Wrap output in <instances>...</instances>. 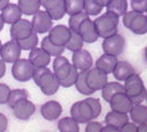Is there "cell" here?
<instances>
[{
	"label": "cell",
	"mask_w": 147,
	"mask_h": 132,
	"mask_svg": "<svg viewBox=\"0 0 147 132\" xmlns=\"http://www.w3.org/2000/svg\"><path fill=\"white\" fill-rule=\"evenodd\" d=\"M124 87H125V94L133 100L134 105L142 104L144 100H146L147 90L142 77L138 74L134 73L129 76L125 81Z\"/></svg>",
	"instance_id": "6da1fadb"
},
{
	"label": "cell",
	"mask_w": 147,
	"mask_h": 132,
	"mask_svg": "<svg viewBox=\"0 0 147 132\" xmlns=\"http://www.w3.org/2000/svg\"><path fill=\"white\" fill-rule=\"evenodd\" d=\"M119 21H120V17L110 11H107L105 13L98 17L94 20V24L99 33V37L105 39L117 34Z\"/></svg>",
	"instance_id": "7a4b0ae2"
},
{
	"label": "cell",
	"mask_w": 147,
	"mask_h": 132,
	"mask_svg": "<svg viewBox=\"0 0 147 132\" xmlns=\"http://www.w3.org/2000/svg\"><path fill=\"white\" fill-rule=\"evenodd\" d=\"M123 24L134 34L143 35L147 33V14L136 12L134 10L126 12L123 16Z\"/></svg>",
	"instance_id": "3957f363"
},
{
	"label": "cell",
	"mask_w": 147,
	"mask_h": 132,
	"mask_svg": "<svg viewBox=\"0 0 147 132\" xmlns=\"http://www.w3.org/2000/svg\"><path fill=\"white\" fill-rule=\"evenodd\" d=\"M35 66L32 64L29 58H19L16 61L11 68V74L13 78L17 79L18 82H29L33 77Z\"/></svg>",
	"instance_id": "277c9868"
},
{
	"label": "cell",
	"mask_w": 147,
	"mask_h": 132,
	"mask_svg": "<svg viewBox=\"0 0 147 132\" xmlns=\"http://www.w3.org/2000/svg\"><path fill=\"white\" fill-rule=\"evenodd\" d=\"M70 114L79 123H88L93 120V113L90 105L85 100L76 101L70 108Z\"/></svg>",
	"instance_id": "5b68a950"
},
{
	"label": "cell",
	"mask_w": 147,
	"mask_h": 132,
	"mask_svg": "<svg viewBox=\"0 0 147 132\" xmlns=\"http://www.w3.org/2000/svg\"><path fill=\"white\" fill-rule=\"evenodd\" d=\"M124 49H125V40L119 33L105 38L102 42V50L105 54L119 56L123 53Z\"/></svg>",
	"instance_id": "8992f818"
},
{
	"label": "cell",
	"mask_w": 147,
	"mask_h": 132,
	"mask_svg": "<svg viewBox=\"0 0 147 132\" xmlns=\"http://www.w3.org/2000/svg\"><path fill=\"white\" fill-rule=\"evenodd\" d=\"M87 83H88V86L91 88L93 91L102 90V88L108 83V74L98 68L97 66L91 67L90 69H88Z\"/></svg>",
	"instance_id": "52a82bcc"
},
{
	"label": "cell",
	"mask_w": 147,
	"mask_h": 132,
	"mask_svg": "<svg viewBox=\"0 0 147 132\" xmlns=\"http://www.w3.org/2000/svg\"><path fill=\"white\" fill-rule=\"evenodd\" d=\"M32 25L33 30L38 34L49 32V30L53 28V19L49 14L46 10H38L32 19Z\"/></svg>",
	"instance_id": "ba28073f"
},
{
	"label": "cell",
	"mask_w": 147,
	"mask_h": 132,
	"mask_svg": "<svg viewBox=\"0 0 147 132\" xmlns=\"http://www.w3.org/2000/svg\"><path fill=\"white\" fill-rule=\"evenodd\" d=\"M34 32L33 30V25L32 21H29L26 19H20L16 23L11 24L10 28V37L12 40H22L28 37H30L31 34Z\"/></svg>",
	"instance_id": "9c48e42d"
},
{
	"label": "cell",
	"mask_w": 147,
	"mask_h": 132,
	"mask_svg": "<svg viewBox=\"0 0 147 132\" xmlns=\"http://www.w3.org/2000/svg\"><path fill=\"white\" fill-rule=\"evenodd\" d=\"M21 51L22 49L16 40H11L2 45L0 51V57L6 63L13 64L19 58H21Z\"/></svg>",
	"instance_id": "30bf717a"
},
{
	"label": "cell",
	"mask_w": 147,
	"mask_h": 132,
	"mask_svg": "<svg viewBox=\"0 0 147 132\" xmlns=\"http://www.w3.org/2000/svg\"><path fill=\"white\" fill-rule=\"evenodd\" d=\"M111 110H115L120 112L129 113L134 107V102L125 93H119L112 97L109 102Z\"/></svg>",
	"instance_id": "8fae6325"
},
{
	"label": "cell",
	"mask_w": 147,
	"mask_h": 132,
	"mask_svg": "<svg viewBox=\"0 0 147 132\" xmlns=\"http://www.w3.org/2000/svg\"><path fill=\"white\" fill-rule=\"evenodd\" d=\"M70 33L71 30L70 28H68L66 25L58 24L56 26H53L49 32V40L55 43L56 45H59V46H65L67 42L69 41L70 38Z\"/></svg>",
	"instance_id": "7c38bea8"
},
{
	"label": "cell",
	"mask_w": 147,
	"mask_h": 132,
	"mask_svg": "<svg viewBox=\"0 0 147 132\" xmlns=\"http://www.w3.org/2000/svg\"><path fill=\"white\" fill-rule=\"evenodd\" d=\"M37 86L41 88V90L44 95L52 96L55 93H57V90L61 87V84H59V81L55 76V74L49 70L41 78Z\"/></svg>",
	"instance_id": "4fadbf2b"
},
{
	"label": "cell",
	"mask_w": 147,
	"mask_h": 132,
	"mask_svg": "<svg viewBox=\"0 0 147 132\" xmlns=\"http://www.w3.org/2000/svg\"><path fill=\"white\" fill-rule=\"evenodd\" d=\"M73 65L78 70H88L93 65L91 54L88 51L80 49L73 52Z\"/></svg>",
	"instance_id": "5bb4252c"
},
{
	"label": "cell",
	"mask_w": 147,
	"mask_h": 132,
	"mask_svg": "<svg viewBox=\"0 0 147 132\" xmlns=\"http://www.w3.org/2000/svg\"><path fill=\"white\" fill-rule=\"evenodd\" d=\"M11 109H12L14 117L18 118L19 120L30 119L33 116V113L35 112V106L29 99H23V100L19 101Z\"/></svg>",
	"instance_id": "9a60e30c"
},
{
	"label": "cell",
	"mask_w": 147,
	"mask_h": 132,
	"mask_svg": "<svg viewBox=\"0 0 147 132\" xmlns=\"http://www.w3.org/2000/svg\"><path fill=\"white\" fill-rule=\"evenodd\" d=\"M43 7L53 20H61L66 14L65 0H46Z\"/></svg>",
	"instance_id": "2e32d148"
},
{
	"label": "cell",
	"mask_w": 147,
	"mask_h": 132,
	"mask_svg": "<svg viewBox=\"0 0 147 132\" xmlns=\"http://www.w3.org/2000/svg\"><path fill=\"white\" fill-rule=\"evenodd\" d=\"M79 33L84 39L85 43H94L100 38L96 24H94V21H91L90 19L85 20L81 23L79 28Z\"/></svg>",
	"instance_id": "e0dca14e"
},
{
	"label": "cell",
	"mask_w": 147,
	"mask_h": 132,
	"mask_svg": "<svg viewBox=\"0 0 147 132\" xmlns=\"http://www.w3.org/2000/svg\"><path fill=\"white\" fill-rule=\"evenodd\" d=\"M63 112L61 105L56 100H49L41 107V114L44 119L49 121L56 120Z\"/></svg>",
	"instance_id": "ac0fdd59"
},
{
	"label": "cell",
	"mask_w": 147,
	"mask_h": 132,
	"mask_svg": "<svg viewBox=\"0 0 147 132\" xmlns=\"http://www.w3.org/2000/svg\"><path fill=\"white\" fill-rule=\"evenodd\" d=\"M71 66H73V64L69 63V61L65 56L59 55V56L55 57V60L53 62V70L59 82L70 73Z\"/></svg>",
	"instance_id": "d6986e66"
},
{
	"label": "cell",
	"mask_w": 147,
	"mask_h": 132,
	"mask_svg": "<svg viewBox=\"0 0 147 132\" xmlns=\"http://www.w3.org/2000/svg\"><path fill=\"white\" fill-rule=\"evenodd\" d=\"M51 57L52 56L44 49H42V47H34L33 50L30 51L29 60L32 62V64L35 67H43V66H47L49 64Z\"/></svg>",
	"instance_id": "ffe728a7"
},
{
	"label": "cell",
	"mask_w": 147,
	"mask_h": 132,
	"mask_svg": "<svg viewBox=\"0 0 147 132\" xmlns=\"http://www.w3.org/2000/svg\"><path fill=\"white\" fill-rule=\"evenodd\" d=\"M22 14H23V12H22L20 6L16 5V3H9L1 11V16H2L3 21L10 25L16 23L20 19H22Z\"/></svg>",
	"instance_id": "44dd1931"
},
{
	"label": "cell",
	"mask_w": 147,
	"mask_h": 132,
	"mask_svg": "<svg viewBox=\"0 0 147 132\" xmlns=\"http://www.w3.org/2000/svg\"><path fill=\"white\" fill-rule=\"evenodd\" d=\"M135 73L134 67L127 61H119L113 70V76L119 82H125L129 76Z\"/></svg>",
	"instance_id": "7402d4cb"
},
{
	"label": "cell",
	"mask_w": 147,
	"mask_h": 132,
	"mask_svg": "<svg viewBox=\"0 0 147 132\" xmlns=\"http://www.w3.org/2000/svg\"><path fill=\"white\" fill-rule=\"evenodd\" d=\"M117 56H114V55H110V54H105L104 53L103 55L99 57L96 62V66L100 68L101 70H103L104 73L107 74H111L113 73V70L117 66Z\"/></svg>",
	"instance_id": "603a6c76"
},
{
	"label": "cell",
	"mask_w": 147,
	"mask_h": 132,
	"mask_svg": "<svg viewBox=\"0 0 147 132\" xmlns=\"http://www.w3.org/2000/svg\"><path fill=\"white\" fill-rule=\"evenodd\" d=\"M104 121L107 125H112V126H115L121 129L126 122H129V116H127V113L111 110L110 112L107 113Z\"/></svg>",
	"instance_id": "cb8c5ba5"
},
{
	"label": "cell",
	"mask_w": 147,
	"mask_h": 132,
	"mask_svg": "<svg viewBox=\"0 0 147 132\" xmlns=\"http://www.w3.org/2000/svg\"><path fill=\"white\" fill-rule=\"evenodd\" d=\"M101 91H102L101 93L102 98L105 101L110 102L114 95L119 94V93H125V87H124V85L120 84L119 82H108Z\"/></svg>",
	"instance_id": "d4e9b609"
},
{
	"label": "cell",
	"mask_w": 147,
	"mask_h": 132,
	"mask_svg": "<svg viewBox=\"0 0 147 132\" xmlns=\"http://www.w3.org/2000/svg\"><path fill=\"white\" fill-rule=\"evenodd\" d=\"M129 119L137 126L142 123H147V106H144L142 104L134 105V107L129 111Z\"/></svg>",
	"instance_id": "484cf974"
},
{
	"label": "cell",
	"mask_w": 147,
	"mask_h": 132,
	"mask_svg": "<svg viewBox=\"0 0 147 132\" xmlns=\"http://www.w3.org/2000/svg\"><path fill=\"white\" fill-rule=\"evenodd\" d=\"M18 5L21 8L23 14L34 16L38 10H41L42 0H18Z\"/></svg>",
	"instance_id": "4316f807"
},
{
	"label": "cell",
	"mask_w": 147,
	"mask_h": 132,
	"mask_svg": "<svg viewBox=\"0 0 147 132\" xmlns=\"http://www.w3.org/2000/svg\"><path fill=\"white\" fill-rule=\"evenodd\" d=\"M57 128L61 132H79V122L73 117H65L58 121Z\"/></svg>",
	"instance_id": "83f0119b"
},
{
	"label": "cell",
	"mask_w": 147,
	"mask_h": 132,
	"mask_svg": "<svg viewBox=\"0 0 147 132\" xmlns=\"http://www.w3.org/2000/svg\"><path fill=\"white\" fill-rule=\"evenodd\" d=\"M127 0H110V2L107 6V10L115 13L119 17H123L127 12Z\"/></svg>",
	"instance_id": "f1b7e54d"
},
{
	"label": "cell",
	"mask_w": 147,
	"mask_h": 132,
	"mask_svg": "<svg viewBox=\"0 0 147 132\" xmlns=\"http://www.w3.org/2000/svg\"><path fill=\"white\" fill-rule=\"evenodd\" d=\"M87 74H88V70H80L75 86H76V89L79 91L80 94L87 95V96H88V95L93 94L94 91L88 86V83H87Z\"/></svg>",
	"instance_id": "f546056e"
},
{
	"label": "cell",
	"mask_w": 147,
	"mask_h": 132,
	"mask_svg": "<svg viewBox=\"0 0 147 132\" xmlns=\"http://www.w3.org/2000/svg\"><path fill=\"white\" fill-rule=\"evenodd\" d=\"M41 47L44 49L49 53L51 56H59L63 54V52L65 51V46H59V45H56L55 43H53L49 37L44 38L42 40V44H41Z\"/></svg>",
	"instance_id": "4dcf8cb0"
},
{
	"label": "cell",
	"mask_w": 147,
	"mask_h": 132,
	"mask_svg": "<svg viewBox=\"0 0 147 132\" xmlns=\"http://www.w3.org/2000/svg\"><path fill=\"white\" fill-rule=\"evenodd\" d=\"M84 43H85V41H84L82 37L80 35L79 32L71 30L70 38H69V41L67 42V44L65 45V49L71 51V52H75V51H78L80 49H82Z\"/></svg>",
	"instance_id": "1f68e13d"
},
{
	"label": "cell",
	"mask_w": 147,
	"mask_h": 132,
	"mask_svg": "<svg viewBox=\"0 0 147 132\" xmlns=\"http://www.w3.org/2000/svg\"><path fill=\"white\" fill-rule=\"evenodd\" d=\"M89 14L86 13L85 11H81V12L75 13V14H71L69 17V21H68V24H69V28L70 30L73 31H77L79 32V28L81 23L85 21V20L89 19Z\"/></svg>",
	"instance_id": "d6a6232c"
},
{
	"label": "cell",
	"mask_w": 147,
	"mask_h": 132,
	"mask_svg": "<svg viewBox=\"0 0 147 132\" xmlns=\"http://www.w3.org/2000/svg\"><path fill=\"white\" fill-rule=\"evenodd\" d=\"M84 7H85V0H65L66 13L69 16L84 11Z\"/></svg>",
	"instance_id": "836d02e7"
},
{
	"label": "cell",
	"mask_w": 147,
	"mask_h": 132,
	"mask_svg": "<svg viewBox=\"0 0 147 132\" xmlns=\"http://www.w3.org/2000/svg\"><path fill=\"white\" fill-rule=\"evenodd\" d=\"M18 44L20 45V47L22 49V51H31L33 50L34 47H36L37 43H38V40H37V33L36 32H33L30 37L22 40H18L17 41Z\"/></svg>",
	"instance_id": "e575fe53"
},
{
	"label": "cell",
	"mask_w": 147,
	"mask_h": 132,
	"mask_svg": "<svg viewBox=\"0 0 147 132\" xmlns=\"http://www.w3.org/2000/svg\"><path fill=\"white\" fill-rule=\"evenodd\" d=\"M29 94L25 89H13L10 93L9 96V100H8V105L9 107L12 108L16 104H18L19 101L23 100V99H28Z\"/></svg>",
	"instance_id": "d590c367"
},
{
	"label": "cell",
	"mask_w": 147,
	"mask_h": 132,
	"mask_svg": "<svg viewBox=\"0 0 147 132\" xmlns=\"http://www.w3.org/2000/svg\"><path fill=\"white\" fill-rule=\"evenodd\" d=\"M102 9L103 7L100 6L96 0H85L84 11L89 16H98L102 12Z\"/></svg>",
	"instance_id": "8d00e7d4"
},
{
	"label": "cell",
	"mask_w": 147,
	"mask_h": 132,
	"mask_svg": "<svg viewBox=\"0 0 147 132\" xmlns=\"http://www.w3.org/2000/svg\"><path fill=\"white\" fill-rule=\"evenodd\" d=\"M78 74H79L78 69L76 68V67L73 65V66H71V69H70V73H69V74L64 78V79H61V82H59L61 86V87H65V88L74 86V85L76 84L77 78H78Z\"/></svg>",
	"instance_id": "74e56055"
},
{
	"label": "cell",
	"mask_w": 147,
	"mask_h": 132,
	"mask_svg": "<svg viewBox=\"0 0 147 132\" xmlns=\"http://www.w3.org/2000/svg\"><path fill=\"white\" fill-rule=\"evenodd\" d=\"M86 101L90 105V107H91V109H92L93 119H97L99 116H100V113H101V110H102L100 101H99L97 98H87Z\"/></svg>",
	"instance_id": "f35d334b"
},
{
	"label": "cell",
	"mask_w": 147,
	"mask_h": 132,
	"mask_svg": "<svg viewBox=\"0 0 147 132\" xmlns=\"http://www.w3.org/2000/svg\"><path fill=\"white\" fill-rule=\"evenodd\" d=\"M132 10L136 12H147V0H131Z\"/></svg>",
	"instance_id": "ab89813d"
},
{
	"label": "cell",
	"mask_w": 147,
	"mask_h": 132,
	"mask_svg": "<svg viewBox=\"0 0 147 132\" xmlns=\"http://www.w3.org/2000/svg\"><path fill=\"white\" fill-rule=\"evenodd\" d=\"M10 93H11L10 87H9L8 85H6V84L0 83V105L8 104Z\"/></svg>",
	"instance_id": "60d3db41"
},
{
	"label": "cell",
	"mask_w": 147,
	"mask_h": 132,
	"mask_svg": "<svg viewBox=\"0 0 147 132\" xmlns=\"http://www.w3.org/2000/svg\"><path fill=\"white\" fill-rule=\"evenodd\" d=\"M47 72H49V69L47 68V66H43V67H35L34 72H33V77L32 79L34 81V83L38 85V83L41 81V78L43 77Z\"/></svg>",
	"instance_id": "b9f144b4"
},
{
	"label": "cell",
	"mask_w": 147,
	"mask_h": 132,
	"mask_svg": "<svg viewBox=\"0 0 147 132\" xmlns=\"http://www.w3.org/2000/svg\"><path fill=\"white\" fill-rule=\"evenodd\" d=\"M102 125L99 122V121H89L88 123H87V127L86 129H85V131L86 132H101L102 131Z\"/></svg>",
	"instance_id": "7bdbcfd3"
},
{
	"label": "cell",
	"mask_w": 147,
	"mask_h": 132,
	"mask_svg": "<svg viewBox=\"0 0 147 132\" xmlns=\"http://www.w3.org/2000/svg\"><path fill=\"white\" fill-rule=\"evenodd\" d=\"M120 132H138L137 125L135 122H126L124 126L120 129Z\"/></svg>",
	"instance_id": "ee69618b"
},
{
	"label": "cell",
	"mask_w": 147,
	"mask_h": 132,
	"mask_svg": "<svg viewBox=\"0 0 147 132\" xmlns=\"http://www.w3.org/2000/svg\"><path fill=\"white\" fill-rule=\"evenodd\" d=\"M8 128V119L3 113H0V132H3Z\"/></svg>",
	"instance_id": "f6af8a7d"
},
{
	"label": "cell",
	"mask_w": 147,
	"mask_h": 132,
	"mask_svg": "<svg viewBox=\"0 0 147 132\" xmlns=\"http://www.w3.org/2000/svg\"><path fill=\"white\" fill-rule=\"evenodd\" d=\"M101 132H120V128H117L115 126H112V125H107L105 127L102 128V131Z\"/></svg>",
	"instance_id": "bcb514c9"
},
{
	"label": "cell",
	"mask_w": 147,
	"mask_h": 132,
	"mask_svg": "<svg viewBox=\"0 0 147 132\" xmlns=\"http://www.w3.org/2000/svg\"><path fill=\"white\" fill-rule=\"evenodd\" d=\"M6 70H7L6 62H5L3 60H1V58H0V78L5 76V74H6Z\"/></svg>",
	"instance_id": "7dc6e473"
},
{
	"label": "cell",
	"mask_w": 147,
	"mask_h": 132,
	"mask_svg": "<svg viewBox=\"0 0 147 132\" xmlns=\"http://www.w3.org/2000/svg\"><path fill=\"white\" fill-rule=\"evenodd\" d=\"M9 3H10V0H0V11H2Z\"/></svg>",
	"instance_id": "c3c4849f"
},
{
	"label": "cell",
	"mask_w": 147,
	"mask_h": 132,
	"mask_svg": "<svg viewBox=\"0 0 147 132\" xmlns=\"http://www.w3.org/2000/svg\"><path fill=\"white\" fill-rule=\"evenodd\" d=\"M138 132H147V123H142L137 126Z\"/></svg>",
	"instance_id": "681fc988"
},
{
	"label": "cell",
	"mask_w": 147,
	"mask_h": 132,
	"mask_svg": "<svg viewBox=\"0 0 147 132\" xmlns=\"http://www.w3.org/2000/svg\"><path fill=\"white\" fill-rule=\"evenodd\" d=\"M97 2H98L100 6H102L104 8V7H107L108 6V3L110 2V0H96Z\"/></svg>",
	"instance_id": "f907efd6"
},
{
	"label": "cell",
	"mask_w": 147,
	"mask_h": 132,
	"mask_svg": "<svg viewBox=\"0 0 147 132\" xmlns=\"http://www.w3.org/2000/svg\"><path fill=\"white\" fill-rule=\"evenodd\" d=\"M5 21H3V19H2V16H1V13H0V31L3 29V25H5Z\"/></svg>",
	"instance_id": "816d5d0a"
},
{
	"label": "cell",
	"mask_w": 147,
	"mask_h": 132,
	"mask_svg": "<svg viewBox=\"0 0 147 132\" xmlns=\"http://www.w3.org/2000/svg\"><path fill=\"white\" fill-rule=\"evenodd\" d=\"M144 58H145V61H146V63H147V46H146V49L144 50Z\"/></svg>",
	"instance_id": "f5cc1de1"
},
{
	"label": "cell",
	"mask_w": 147,
	"mask_h": 132,
	"mask_svg": "<svg viewBox=\"0 0 147 132\" xmlns=\"http://www.w3.org/2000/svg\"><path fill=\"white\" fill-rule=\"evenodd\" d=\"M1 47H2V43H1V41H0V51H1Z\"/></svg>",
	"instance_id": "db71d44e"
},
{
	"label": "cell",
	"mask_w": 147,
	"mask_h": 132,
	"mask_svg": "<svg viewBox=\"0 0 147 132\" xmlns=\"http://www.w3.org/2000/svg\"><path fill=\"white\" fill-rule=\"evenodd\" d=\"M45 1H46V0H42V6H43V3L45 2Z\"/></svg>",
	"instance_id": "11a10c76"
},
{
	"label": "cell",
	"mask_w": 147,
	"mask_h": 132,
	"mask_svg": "<svg viewBox=\"0 0 147 132\" xmlns=\"http://www.w3.org/2000/svg\"><path fill=\"white\" fill-rule=\"evenodd\" d=\"M146 104H147V96H146Z\"/></svg>",
	"instance_id": "9f6ffc18"
},
{
	"label": "cell",
	"mask_w": 147,
	"mask_h": 132,
	"mask_svg": "<svg viewBox=\"0 0 147 132\" xmlns=\"http://www.w3.org/2000/svg\"><path fill=\"white\" fill-rule=\"evenodd\" d=\"M146 14H147V12H146Z\"/></svg>",
	"instance_id": "6f0895ef"
}]
</instances>
